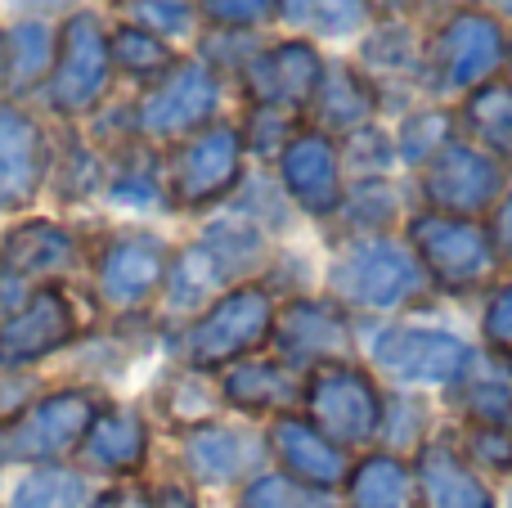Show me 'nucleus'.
I'll return each instance as SVG.
<instances>
[{"instance_id":"f257e3e1","label":"nucleus","mask_w":512,"mask_h":508,"mask_svg":"<svg viewBox=\"0 0 512 508\" xmlns=\"http://www.w3.org/2000/svg\"><path fill=\"white\" fill-rule=\"evenodd\" d=\"M117 68L108 54V14L95 5L72 9L68 18H59V45H54V68L45 81L41 108L45 117H54L59 126H81L117 99Z\"/></svg>"},{"instance_id":"f03ea898","label":"nucleus","mask_w":512,"mask_h":508,"mask_svg":"<svg viewBox=\"0 0 512 508\" xmlns=\"http://www.w3.org/2000/svg\"><path fill=\"white\" fill-rule=\"evenodd\" d=\"M508 23L481 5H454L427 27V99L459 104L504 77Z\"/></svg>"},{"instance_id":"7ed1b4c3","label":"nucleus","mask_w":512,"mask_h":508,"mask_svg":"<svg viewBox=\"0 0 512 508\" xmlns=\"http://www.w3.org/2000/svg\"><path fill=\"white\" fill-rule=\"evenodd\" d=\"M225 99H230V81L185 50L158 81L126 95L131 135L149 149H171L203 126L221 122Z\"/></svg>"},{"instance_id":"20e7f679","label":"nucleus","mask_w":512,"mask_h":508,"mask_svg":"<svg viewBox=\"0 0 512 508\" xmlns=\"http://www.w3.org/2000/svg\"><path fill=\"white\" fill-rule=\"evenodd\" d=\"M427 284L418 257L409 243L391 234H355L342 243L328 270V293L337 306L351 311H396L409 297H418Z\"/></svg>"},{"instance_id":"39448f33","label":"nucleus","mask_w":512,"mask_h":508,"mask_svg":"<svg viewBox=\"0 0 512 508\" xmlns=\"http://www.w3.org/2000/svg\"><path fill=\"white\" fill-rule=\"evenodd\" d=\"M248 176V149H243L239 122H221L194 131L189 140L162 149V180H167V203L185 212H203L239 194Z\"/></svg>"},{"instance_id":"423d86ee","label":"nucleus","mask_w":512,"mask_h":508,"mask_svg":"<svg viewBox=\"0 0 512 508\" xmlns=\"http://www.w3.org/2000/svg\"><path fill=\"white\" fill-rule=\"evenodd\" d=\"M274 329V297L261 284H234L216 297L207 311L189 320L180 351L189 369H230L248 360L256 347L270 342Z\"/></svg>"},{"instance_id":"0eeeda50","label":"nucleus","mask_w":512,"mask_h":508,"mask_svg":"<svg viewBox=\"0 0 512 508\" xmlns=\"http://www.w3.org/2000/svg\"><path fill=\"white\" fill-rule=\"evenodd\" d=\"M409 252L418 257L423 275L445 293H477L495 279L499 252L490 243L486 221H463V216L418 212L409 216Z\"/></svg>"},{"instance_id":"6e6552de","label":"nucleus","mask_w":512,"mask_h":508,"mask_svg":"<svg viewBox=\"0 0 512 508\" xmlns=\"http://www.w3.org/2000/svg\"><path fill=\"white\" fill-rule=\"evenodd\" d=\"M104 410L95 392L86 387H63L41 401H27L18 414L0 419V464H59L68 450H81L95 414Z\"/></svg>"},{"instance_id":"1a4fd4ad","label":"nucleus","mask_w":512,"mask_h":508,"mask_svg":"<svg viewBox=\"0 0 512 508\" xmlns=\"http://www.w3.org/2000/svg\"><path fill=\"white\" fill-rule=\"evenodd\" d=\"M418 189H423L427 212L463 216V221H481L495 212V203L508 189V167L477 149L472 140L454 135L432 162L418 167Z\"/></svg>"},{"instance_id":"9d476101","label":"nucleus","mask_w":512,"mask_h":508,"mask_svg":"<svg viewBox=\"0 0 512 508\" xmlns=\"http://www.w3.org/2000/svg\"><path fill=\"white\" fill-rule=\"evenodd\" d=\"M301 405H306V419L342 450L369 446L382 428L378 383H373L364 369L346 365V360L310 369L306 387H301Z\"/></svg>"},{"instance_id":"9b49d317","label":"nucleus","mask_w":512,"mask_h":508,"mask_svg":"<svg viewBox=\"0 0 512 508\" xmlns=\"http://www.w3.org/2000/svg\"><path fill=\"white\" fill-rule=\"evenodd\" d=\"M328 54L306 36H274L252 54V63L234 77L243 104L256 108H279V113L306 117L310 99H315L319 81H324Z\"/></svg>"},{"instance_id":"f8f14e48","label":"nucleus","mask_w":512,"mask_h":508,"mask_svg":"<svg viewBox=\"0 0 512 508\" xmlns=\"http://www.w3.org/2000/svg\"><path fill=\"white\" fill-rule=\"evenodd\" d=\"M351 63L378 90L382 108L405 113L427 99V32L414 18H373Z\"/></svg>"},{"instance_id":"ddd939ff","label":"nucleus","mask_w":512,"mask_h":508,"mask_svg":"<svg viewBox=\"0 0 512 508\" xmlns=\"http://www.w3.org/2000/svg\"><path fill=\"white\" fill-rule=\"evenodd\" d=\"M369 356L382 374L396 383H427V387H459L468 378L477 351L445 329L423 324H382L369 338Z\"/></svg>"},{"instance_id":"4468645a","label":"nucleus","mask_w":512,"mask_h":508,"mask_svg":"<svg viewBox=\"0 0 512 508\" xmlns=\"http://www.w3.org/2000/svg\"><path fill=\"white\" fill-rule=\"evenodd\" d=\"M54 131L36 104L0 99V212H27L50 185Z\"/></svg>"},{"instance_id":"2eb2a0df","label":"nucleus","mask_w":512,"mask_h":508,"mask_svg":"<svg viewBox=\"0 0 512 508\" xmlns=\"http://www.w3.org/2000/svg\"><path fill=\"white\" fill-rule=\"evenodd\" d=\"M77 338V306L63 284H41L0 315V369L41 365Z\"/></svg>"},{"instance_id":"dca6fc26","label":"nucleus","mask_w":512,"mask_h":508,"mask_svg":"<svg viewBox=\"0 0 512 508\" xmlns=\"http://www.w3.org/2000/svg\"><path fill=\"white\" fill-rule=\"evenodd\" d=\"M171 243L153 230H117L99 248L95 261V288L117 311H140L162 293L171 270Z\"/></svg>"},{"instance_id":"f3484780","label":"nucleus","mask_w":512,"mask_h":508,"mask_svg":"<svg viewBox=\"0 0 512 508\" xmlns=\"http://www.w3.org/2000/svg\"><path fill=\"white\" fill-rule=\"evenodd\" d=\"M274 180L288 194V203L306 216H337L342 207V189H346V167H342V149L333 135L315 131L301 122L297 135L279 149L274 158Z\"/></svg>"},{"instance_id":"a211bd4d","label":"nucleus","mask_w":512,"mask_h":508,"mask_svg":"<svg viewBox=\"0 0 512 508\" xmlns=\"http://www.w3.org/2000/svg\"><path fill=\"white\" fill-rule=\"evenodd\" d=\"M351 333H346L342 306L337 302H315V297H297L283 311H274V329L270 342L279 351V360L288 369H319V365H337L351 347Z\"/></svg>"},{"instance_id":"6ab92c4d","label":"nucleus","mask_w":512,"mask_h":508,"mask_svg":"<svg viewBox=\"0 0 512 508\" xmlns=\"http://www.w3.org/2000/svg\"><path fill=\"white\" fill-rule=\"evenodd\" d=\"M77 257V234L50 216H27V221L9 225L0 239V275L23 284L27 293L41 284H59L77 266Z\"/></svg>"},{"instance_id":"aec40b11","label":"nucleus","mask_w":512,"mask_h":508,"mask_svg":"<svg viewBox=\"0 0 512 508\" xmlns=\"http://www.w3.org/2000/svg\"><path fill=\"white\" fill-rule=\"evenodd\" d=\"M59 23L54 18H5L0 23V99L36 104L54 68Z\"/></svg>"},{"instance_id":"412c9836","label":"nucleus","mask_w":512,"mask_h":508,"mask_svg":"<svg viewBox=\"0 0 512 508\" xmlns=\"http://www.w3.org/2000/svg\"><path fill=\"white\" fill-rule=\"evenodd\" d=\"M378 117H382V104H378V90L369 86V77L351 59H328L324 81H319L315 99L306 108V126H315V131L333 135L342 144L346 135L373 126Z\"/></svg>"},{"instance_id":"4be33fe9","label":"nucleus","mask_w":512,"mask_h":508,"mask_svg":"<svg viewBox=\"0 0 512 508\" xmlns=\"http://www.w3.org/2000/svg\"><path fill=\"white\" fill-rule=\"evenodd\" d=\"M270 450L283 464V473L306 486H319V491H333V486L346 482V473H351L346 450L333 446L306 414H279V419L270 423Z\"/></svg>"},{"instance_id":"5701e85b","label":"nucleus","mask_w":512,"mask_h":508,"mask_svg":"<svg viewBox=\"0 0 512 508\" xmlns=\"http://www.w3.org/2000/svg\"><path fill=\"white\" fill-rule=\"evenodd\" d=\"M301 387L306 378L297 369H288L283 360H239V365L225 369L221 378V401L234 405L243 414H292L301 405Z\"/></svg>"},{"instance_id":"b1692460","label":"nucleus","mask_w":512,"mask_h":508,"mask_svg":"<svg viewBox=\"0 0 512 508\" xmlns=\"http://www.w3.org/2000/svg\"><path fill=\"white\" fill-rule=\"evenodd\" d=\"M414 486L423 491L427 508H495L481 473L450 446V441H427L414 459Z\"/></svg>"},{"instance_id":"393cba45","label":"nucleus","mask_w":512,"mask_h":508,"mask_svg":"<svg viewBox=\"0 0 512 508\" xmlns=\"http://www.w3.org/2000/svg\"><path fill=\"white\" fill-rule=\"evenodd\" d=\"M81 459L99 473H140L149 459V423L131 405H104L81 441Z\"/></svg>"},{"instance_id":"a878e982","label":"nucleus","mask_w":512,"mask_h":508,"mask_svg":"<svg viewBox=\"0 0 512 508\" xmlns=\"http://www.w3.org/2000/svg\"><path fill=\"white\" fill-rule=\"evenodd\" d=\"M261 459V441L225 423H198L185 432V468L203 486H230Z\"/></svg>"},{"instance_id":"bb28decb","label":"nucleus","mask_w":512,"mask_h":508,"mask_svg":"<svg viewBox=\"0 0 512 508\" xmlns=\"http://www.w3.org/2000/svg\"><path fill=\"white\" fill-rule=\"evenodd\" d=\"M279 23L306 41H360L373 27L369 0H279Z\"/></svg>"},{"instance_id":"cd10ccee","label":"nucleus","mask_w":512,"mask_h":508,"mask_svg":"<svg viewBox=\"0 0 512 508\" xmlns=\"http://www.w3.org/2000/svg\"><path fill=\"white\" fill-rule=\"evenodd\" d=\"M459 117V135L472 140L477 149H486L490 158H499L512 167V81H490V86L472 90L468 99L454 104Z\"/></svg>"},{"instance_id":"c85d7f7f","label":"nucleus","mask_w":512,"mask_h":508,"mask_svg":"<svg viewBox=\"0 0 512 508\" xmlns=\"http://www.w3.org/2000/svg\"><path fill=\"white\" fill-rule=\"evenodd\" d=\"M234 288V279L225 275V266L203 248V243H189L171 257V270H167V284H162V297L176 315H198L216 302V297Z\"/></svg>"},{"instance_id":"c756f323","label":"nucleus","mask_w":512,"mask_h":508,"mask_svg":"<svg viewBox=\"0 0 512 508\" xmlns=\"http://www.w3.org/2000/svg\"><path fill=\"white\" fill-rule=\"evenodd\" d=\"M459 135V117H454V104H436V99H423V104L405 108L400 122L391 126V144H396V162L400 167H423L432 162L445 144Z\"/></svg>"},{"instance_id":"7c9ffc66","label":"nucleus","mask_w":512,"mask_h":508,"mask_svg":"<svg viewBox=\"0 0 512 508\" xmlns=\"http://www.w3.org/2000/svg\"><path fill=\"white\" fill-rule=\"evenodd\" d=\"M108 18L153 32L158 41L176 45V50L194 45L198 32H203L198 0H108Z\"/></svg>"},{"instance_id":"2f4dec72","label":"nucleus","mask_w":512,"mask_h":508,"mask_svg":"<svg viewBox=\"0 0 512 508\" xmlns=\"http://www.w3.org/2000/svg\"><path fill=\"white\" fill-rule=\"evenodd\" d=\"M108 54H113L117 81H131V86L140 90V86H149V81H158L185 50L158 41L153 32H140V27H131V23L108 18Z\"/></svg>"},{"instance_id":"473e14b6","label":"nucleus","mask_w":512,"mask_h":508,"mask_svg":"<svg viewBox=\"0 0 512 508\" xmlns=\"http://www.w3.org/2000/svg\"><path fill=\"white\" fill-rule=\"evenodd\" d=\"M355 508H414V468L396 455H369L346 473Z\"/></svg>"},{"instance_id":"72a5a7b5","label":"nucleus","mask_w":512,"mask_h":508,"mask_svg":"<svg viewBox=\"0 0 512 508\" xmlns=\"http://www.w3.org/2000/svg\"><path fill=\"white\" fill-rule=\"evenodd\" d=\"M337 216L351 234H387V225L400 221V189L387 176H355L342 189Z\"/></svg>"},{"instance_id":"f704fd0d","label":"nucleus","mask_w":512,"mask_h":508,"mask_svg":"<svg viewBox=\"0 0 512 508\" xmlns=\"http://www.w3.org/2000/svg\"><path fill=\"white\" fill-rule=\"evenodd\" d=\"M9 508H86V477L63 464H36L14 486Z\"/></svg>"},{"instance_id":"c9c22d12","label":"nucleus","mask_w":512,"mask_h":508,"mask_svg":"<svg viewBox=\"0 0 512 508\" xmlns=\"http://www.w3.org/2000/svg\"><path fill=\"white\" fill-rule=\"evenodd\" d=\"M261 45H265V32H230V27H203L189 54H198L207 68L221 72V77L234 86V77L248 68L252 54L261 50Z\"/></svg>"},{"instance_id":"e433bc0d","label":"nucleus","mask_w":512,"mask_h":508,"mask_svg":"<svg viewBox=\"0 0 512 508\" xmlns=\"http://www.w3.org/2000/svg\"><path fill=\"white\" fill-rule=\"evenodd\" d=\"M306 117H292V113H279V108H256V104H243V117H239V135H243V149L248 158H261V162H274L279 149L297 135V126Z\"/></svg>"},{"instance_id":"4c0bfd02","label":"nucleus","mask_w":512,"mask_h":508,"mask_svg":"<svg viewBox=\"0 0 512 508\" xmlns=\"http://www.w3.org/2000/svg\"><path fill=\"white\" fill-rule=\"evenodd\" d=\"M243 508H333L328 491L306 486L288 473H261L243 491Z\"/></svg>"},{"instance_id":"58836bf2","label":"nucleus","mask_w":512,"mask_h":508,"mask_svg":"<svg viewBox=\"0 0 512 508\" xmlns=\"http://www.w3.org/2000/svg\"><path fill=\"white\" fill-rule=\"evenodd\" d=\"M203 27H230V32H265L279 23V0H198Z\"/></svg>"},{"instance_id":"ea45409f","label":"nucleus","mask_w":512,"mask_h":508,"mask_svg":"<svg viewBox=\"0 0 512 508\" xmlns=\"http://www.w3.org/2000/svg\"><path fill=\"white\" fill-rule=\"evenodd\" d=\"M481 333H486V342H490L495 351L512 356V279H508V284H499L495 293H490L486 315H481Z\"/></svg>"},{"instance_id":"a19ab883","label":"nucleus","mask_w":512,"mask_h":508,"mask_svg":"<svg viewBox=\"0 0 512 508\" xmlns=\"http://www.w3.org/2000/svg\"><path fill=\"white\" fill-rule=\"evenodd\" d=\"M472 464L512 468V428H472Z\"/></svg>"},{"instance_id":"79ce46f5","label":"nucleus","mask_w":512,"mask_h":508,"mask_svg":"<svg viewBox=\"0 0 512 508\" xmlns=\"http://www.w3.org/2000/svg\"><path fill=\"white\" fill-rule=\"evenodd\" d=\"M86 0H0V18H68Z\"/></svg>"},{"instance_id":"37998d69","label":"nucleus","mask_w":512,"mask_h":508,"mask_svg":"<svg viewBox=\"0 0 512 508\" xmlns=\"http://www.w3.org/2000/svg\"><path fill=\"white\" fill-rule=\"evenodd\" d=\"M486 230H490V243H495L499 261H512V185L504 189V198L495 203V212H490Z\"/></svg>"},{"instance_id":"c03bdc74","label":"nucleus","mask_w":512,"mask_h":508,"mask_svg":"<svg viewBox=\"0 0 512 508\" xmlns=\"http://www.w3.org/2000/svg\"><path fill=\"white\" fill-rule=\"evenodd\" d=\"M90 508H153V500L144 491H126V486H117V491H108V495H99Z\"/></svg>"},{"instance_id":"a18cd8bd","label":"nucleus","mask_w":512,"mask_h":508,"mask_svg":"<svg viewBox=\"0 0 512 508\" xmlns=\"http://www.w3.org/2000/svg\"><path fill=\"white\" fill-rule=\"evenodd\" d=\"M369 5H373V18H409L427 0H369Z\"/></svg>"},{"instance_id":"49530a36","label":"nucleus","mask_w":512,"mask_h":508,"mask_svg":"<svg viewBox=\"0 0 512 508\" xmlns=\"http://www.w3.org/2000/svg\"><path fill=\"white\" fill-rule=\"evenodd\" d=\"M153 508H194V500H189L180 486H162L158 500H153Z\"/></svg>"},{"instance_id":"de8ad7c7","label":"nucleus","mask_w":512,"mask_h":508,"mask_svg":"<svg viewBox=\"0 0 512 508\" xmlns=\"http://www.w3.org/2000/svg\"><path fill=\"white\" fill-rule=\"evenodd\" d=\"M481 9H490V14L499 18V23H508L512 27V0H477Z\"/></svg>"},{"instance_id":"09e8293b","label":"nucleus","mask_w":512,"mask_h":508,"mask_svg":"<svg viewBox=\"0 0 512 508\" xmlns=\"http://www.w3.org/2000/svg\"><path fill=\"white\" fill-rule=\"evenodd\" d=\"M504 81H512V27H508V63H504Z\"/></svg>"},{"instance_id":"8fccbe9b","label":"nucleus","mask_w":512,"mask_h":508,"mask_svg":"<svg viewBox=\"0 0 512 508\" xmlns=\"http://www.w3.org/2000/svg\"><path fill=\"white\" fill-rule=\"evenodd\" d=\"M0 23H5V18H0Z\"/></svg>"}]
</instances>
